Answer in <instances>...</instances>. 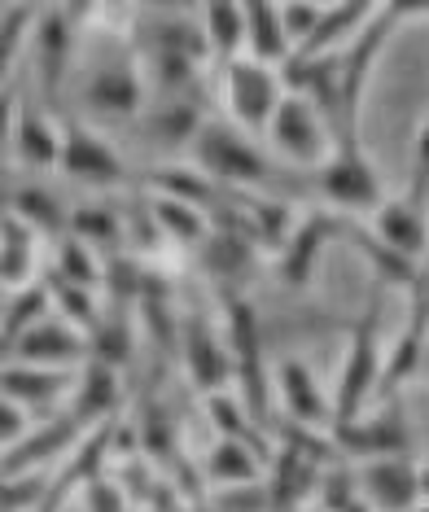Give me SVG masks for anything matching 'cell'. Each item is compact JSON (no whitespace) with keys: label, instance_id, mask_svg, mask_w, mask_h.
I'll return each mask as SVG.
<instances>
[{"label":"cell","instance_id":"obj_1","mask_svg":"<svg viewBox=\"0 0 429 512\" xmlns=\"http://www.w3.org/2000/svg\"><path fill=\"white\" fill-rule=\"evenodd\" d=\"M193 167L215 184L219 193H268L272 189V158L268 149L228 119H206L193 136Z\"/></svg>","mask_w":429,"mask_h":512},{"label":"cell","instance_id":"obj_2","mask_svg":"<svg viewBox=\"0 0 429 512\" xmlns=\"http://www.w3.org/2000/svg\"><path fill=\"white\" fill-rule=\"evenodd\" d=\"M377 324H381V285H373V294H368V307H364V316H359L355 333H351V346H346L338 386L329 390V399H333V425L329 429L351 425L355 416H364L368 407L377 403L381 355H386Z\"/></svg>","mask_w":429,"mask_h":512},{"label":"cell","instance_id":"obj_3","mask_svg":"<svg viewBox=\"0 0 429 512\" xmlns=\"http://www.w3.org/2000/svg\"><path fill=\"white\" fill-rule=\"evenodd\" d=\"M281 97H285V79L276 66H263L254 57H237V62L219 66V101H224V114L237 132L263 136Z\"/></svg>","mask_w":429,"mask_h":512},{"label":"cell","instance_id":"obj_4","mask_svg":"<svg viewBox=\"0 0 429 512\" xmlns=\"http://www.w3.org/2000/svg\"><path fill=\"white\" fill-rule=\"evenodd\" d=\"M263 141H268V154H276L285 167H311V171H320L329 162L333 145H338L329 119L307 97H298V92H285L281 97Z\"/></svg>","mask_w":429,"mask_h":512},{"label":"cell","instance_id":"obj_5","mask_svg":"<svg viewBox=\"0 0 429 512\" xmlns=\"http://www.w3.org/2000/svg\"><path fill=\"white\" fill-rule=\"evenodd\" d=\"M316 184H320V197L329 202L333 215H373L386 193H381V176L368 158V149L351 141V145H333L329 162L316 171Z\"/></svg>","mask_w":429,"mask_h":512},{"label":"cell","instance_id":"obj_6","mask_svg":"<svg viewBox=\"0 0 429 512\" xmlns=\"http://www.w3.org/2000/svg\"><path fill=\"white\" fill-rule=\"evenodd\" d=\"M92 9H40L36 27H31V57H36V71L44 84V97L57 101V92L66 84V71L75 62V44L84 36V22Z\"/></svg>","mask_w":429,"mask_h":512},{"label":"cell","instance_id":"obj_7","mask_svg":"<svg viewBox=\"0 0 429 512\" xmlns=\"http://www.w3.org/2000/svg\"><path fill=\"white\" fill-rule=\"evenodd\" d=\"M333 451H346L355 460H386V456H412V429L403 421V407L386 399L377 407H368L364 416H355L351 425L329 429Z\"/></svg>","mask_w":429,"mask_h":512},{"label":"cell","instance_id":"obj_8","mask_svg":"<svg viewBox=\"0 0 429 512\" xmlns=\"http://www.w3.org/2000/svg\"><path fill=\"white\" fill-rule=\"evenodd\" d=\"M57 171L79 184H92V189H119L127 180L123 154L88 123H62V158H57Z\"/></svg>","mask_w":429,"mask_h":512},{"label":"cell","instance_id":"obj_9","mask_svg":"<svg viewBox=\"0 0 429 512\" xmlns=\"http://www.w3.org/2000/svg\"><path fill=\"white\" fill-rule=\"evenodd\" d=\"M5 359L36 364V368H57V372H79L88 364V333H79L75 324H66L62 316L49 311V316L36 320L14 346H9Z\"/></svg>","mask_w":429,"mask_h":512},{"label":"cell","instance_id":"obj_10","mask_svg":"<svg viewBox=\"0 0 429 512\" xmlns=\"http://www.w3.org/2000/svg\"><path fill=\"white\" fill-rule=\"evenodd\" d=\"M355 486L373 512H412L421 508V464L412 456H386V460H359Z\"/></svg>","mask_w":429,"mask_h":512},{"label":"cell","instance_id":"obj_11","mask_svg":"<svg viewBox=\"0 0 429 512\" xmlns=\"http://www.w3.org/2000/svg\"><path fill=\"white\" fill-rule=\"evenodd\" d=\"M145 92L149 88H145V75H141V66H136V57H119V62H106V66H97V71H88L79 97H84L88 114L123 123L145 110Z\"/></svg>","mask_w":429,"mask_h":512},{"label":"cell","instance_id":"obj_12","mask_svg":"<svg viewBox=\"0 0 429 512\" xmlns=\"http://www.w3.org/2000/svg\"><path fill=\"white\" fill-rule=\"evenodd\" d=\"M342 232H346V219L333 211L303 215L294 224V232L285 237V246L276 250V276H281L289 289L311 285V276H316V267L324 259V246H329L333 237H342Z\"/></svg>","mask_w":429,"mask_h":512},{"label":"cell","instance_id":"obj_13","mask_svg":"<svg viewBox=\"0 0 429 512\" xmlns=\"http://www.w3.org/2000/svg\"><path fill=\"white\" fill-rule=\"evenodd\" d=\"M276 394H281V407H285L289 421H294V429L329 434L333 399H329V390L320 386V377L303 364V359H285V364L276 368Z\"/></svg>","mask_w":429,"mask_h":512},{"label":"cell","instance_id":"obj_14","mask_svg":"<svg viewBox=\"0 0 429 512\" xmlns=\"http://www.w3.org/2000/svg\"><path fill=\"white\" fill-rule=\"evenodd\" d=\"M373 237L394 254H403V259L421 263L429 254V202L412 193L386 197L373 211Z\"/></svg>","mask_w":429,"mask_h":512},{"label":"cell","instance_id":"obj_15","mask_svg":"<svg viewBox=\"0 0 429 512\" xmlns=\"http://www.w3.org/2000/svg\"><path fill=\"white\" fill-rule=\"evenodd\" d=\"M71 381H75V372L18 364V359H5V364H0V390H5L27 416H44V412H53V407H62L66 394H71Z\"/></svg>","mask_w":429,"mask_h":512},{"label":"cell","instance_id":"obj_16","mask_svg":"<svg viewBox=\"0 0 429 512\" xmlns=\"http://www.w3.org/2000/svg\"><path fill=\"white\" fill-rule=\"evenodd\" d=\"M180 351H184V368H189L193 386L202 394H219V390H233V359H228V346L215 329H206V320H189L180 337Z\"/></svg>","mask_w":429,"mask_h":512},{"label":"cell","instance_id":"obj_17","mask_svg":"<svg viewBox=\"0 0 429 512\" xmlns=\"http://www.w3.org/2000/svg\"><path fill=\"white\" fill-rule=\"evenodd\" d=\"M9 154L27 171H57V158H62V123L40 106H22L14 119Z\"/></svg>","mask_w":429,"mask_h":512},{"label":"cell","instance_id":"obj_18","mask_svg":"<svg viewBox=\"0 0 429 512\" xmlns=\"http://www.w3.org/2000/svg\"><path fill=\"white\" fill-rule=\"evenodd\" d=\"M320 456H311V442L307 447H294V442H285L281 451H276V464H272V477L263 486H268V504L272 512H303V499L311 495V486L320 482V469H316Z\"/></svg>","mask_w":429,"mask_h":512},{"label":"cell","instance_id":"obj_19","mask_svg":"<svg viewBox=\"0 0 429 512\" xmlns=\"http://www.w3.org/2000/svg\"><path fill=\"white\" fill-rule=\"evenodd\" d=\"M119 399H123L119 372L106 368V364H97V359H88V364L75 372L71 394H66V403H71V421H75V425L110 421V416L119 412Z\"/></svg>","mask_w":429,"mask_h":512},{"label":"cell","instance_id":"obj_20","mask_svg":"<svg viewBox=\"0 0 429 512\" xmlns=\"http://www.w3.org/2000/svg\"><path fill=\"white\" fill-rule=\"evenodd\" d=\"M36 267H40V237L27 224H18L9 211H0V289L36 285Z\"/></svg>","mask_w":429,"mask_h":512},{"label":"cell","instance_id":"obj_21","mask_svg":"<svg viewBox=\"0 0 429 512\" xmlns=\"http://www.w3.org/2000/svg\"><path fill=\"white\" fill-rule=\"evenodd\" d=\"M241 31H246V53L241 57H254V62L285 71L294 49H289V40H285L281 9L268 5V0H250V5H241Z\"/></svg>","mask_w":429,"mask_h":512},{"label":"cell","instance_id":"obj_22","mask_svg":"<svg viewBox=\"0 0 429 512\" xmlns=\"http://www.w3.org/2000/svg\"><path fill=\"white\" fill-rule=\"evenodd\" d=\"M202 473L215 491L224 486H254L268 477V464H263V451L250 447V442H237V438H215L211 451L202 460Z\"/></svg>","mask_w":429,"mask_h":512},{"label":"cell","instance_id":"obj_23","mask_svg":"<svg viewBox=\"0 0 429 512\" xmlns=\"http://www.w3.org/2000/svg\"><path fill=\"white\" fill-rule=\"evenodd\" d=\"M373 18H377V5H324L316 31H311L307 44L294 57H333V53H342Z\"/></svg>","mask_w":429,"mask_h":512},{"label":"cell","instance_id":"obj_24","mask_svg":"<svg viewBox=\"0 0 429 512\" xmlns=\"http://www.w3.org/2000/svg\"><path fill=\"white\" fill-rule=\"evenodd\" d=\"M197 27H202V44H206V57H215L219 66L237 62L246 53V31H241V5H202L197 9Z\"/></svg>","mask_w":429,"mask_h":512},{"label":"cell","instance_id":"obj_25","mask_svg":"<svg viewBox=\"0 0 429 512\" xmlns=\"http://www.w3.org/2000/svg\"><path fill=\"white\" fill-rule=\"evenodd\" d=\"M9 215L18 219V224H27L36 237H66V206L57 202L53 189H44V184H22V189H14V197H9L5 206Z\"/></svg>","mask_w":429,"mask_h":512},{"label":"cell","instance_id":"obj_26","mask_svg":"<svg viewBox=\"0 0 429 512\" xmlns=\"http://www.w3.org/2000/svg\"><path fill=\"white\" fill-rule=\"evenodd\" d=\"M206 114L184 97H171L167 106H154L145 119V136L154 141L158 149H180V145H193V136L202 132Z\"/></svg>","mask_w":429,"mask_h":512},{"label":"cell","instance_id":"obj_27","mask_svg":"<svg viewBox=\"0 0 429 512\" xmlns=\"http://www.w3.org/2000/svg\"><path fill=\"white\" fill-rule=\"evenodd\" d=\"M66 237L84 241L88 250H114L123 241V219H119V211H110V206L84 202L66 215Z\"/></svg>","mask_w":429,"mask_h":512},{"label":"cell","instance_id":"obj_28","mask_svg":"<svg viewBox=\"0 0 429 512\" xmlns=\"http://www.w3.org/2000/svg\"><path fill=\"white\" fill-rule=\"evenodd\" d=\"M154 224L162 237L180 241V246H202L206 232H211V219H206V211H197V206L189 202H176V197H162L154 193Z\"/></svg>","mask_w":429,"mask_h":512},{"label":"cell","instance_id":"obj_29","mask_svg":"<svg viewBox=\"0 0 429 512\" xmlns=\"http://www.w3.org/2000/svg\"><path fill=\"white\" fill-rule=\"evenodd\" d=\"M36 14H40V9H31V5H0V92L9 88L18 57L31 44Z\"/></svg>","mask_w":429,"mask_h":512},{"label":"cell","instance_id":"obj_30","mask_svg":"<svg viewBox=\"0 0 429 512\" xmlns=\"http://www.w3.org/2000/svg\"><path fill=\"white\" fill-rule=\"evenodd\" d=\"M53 276L66 285H79V289H92V294H97V289L106 285V263H101L97 250H88L84 241L62 237L57 241V272Z\"/></svg>","mask_w":429,"mask_h":512},{"label":"cell","instance_id":"obj_31","mask_svg":"<svg viewBox=\"0 0 429 512\" xmlns=\"http://www.w3.org/2000/svg\"><path fill=\"white\" fill-rule=\"evenodd\" d=\"M316 486H320V512H373L359 495L351 469H329Z\"/></svg>","mask_w":429,"mask_h":512},{"label":"cell","instance_id":"obj_32","mask_svg":"<svg viewBox=\"0 0 429 512\" xmlns=\"http://www.w3.org/2000/svg\"><path fill=\"white\" fill-rule=\"evenodd\" d=\"M211 512H272L268 504V486H224V491L211 495Z\"/></svg>","mask_w":429,"mask_h":512},{"label":"cell","instance_id":"obj_33","mask_svg":"<svg viewBox=\"0 0 429 512\" xmlns=\"http://www.w3.org/2000/svg\"><path fill=\"white\" fill-rule=\"evenodd\" d=\"M281 9V27H285V40H289V49H303L307 36L316 31V22L324 14V5H276Z\"/></svg>","mask_w":429,"mask_h":512},{"label":"cell","instance_id":"obj_34","mask_svg":"<svg viewBox=\"0 0 429 512\" xmlns=\"http://www.w3.org/2000/svg\"><path fill=\"white\" fill-rule=\"evenodd\" d=\"M27 434H31V416L0 390V451H14Z\"/></svg>","mask_w":429,"mask_h":512},{"label":"cell","instance_id":"obj_35","mask_svg":"<svg viewBox=\"0 0 429 512\" xmlns=\"http://www.w3.org/2000/svg\"><path fill=\"white\" fill-rule=\"evenodd\" d=\"M403 193L429 202V119L421 123V132H416V141H412V184Z\"/></svg>","mask_w":429,"mask_h":512},{"label":"cell","instance_id":"obj_36","mask_svg":"<svg viewBox=\"0 0 429 512\" xmlns=\"http://www.w3.org/2000/svg\"><path fill=\"white\" fill-rule=\"evenodd\" d=\"M88 508L92 512H127L123 495H119V486H114V482H92L88 486Z\"/></svg>","mask_w":429,"mask_h":512},{"label":"cell","instance_id":"obj_37","mask_svg":"<svg viewBox=\"0 0 429 512\" xmlns=\"http://www.w3.org/2000/svg\"><path fill=\"white\" fill-rule=\"evenodd\" d=\"M14 119H18V106H14V92H0V154L9 149V141H14Z\"/></svg>","mask_w":429,"mask_h":512},{"label":"cell","instance_id":"obj_38","mask_svg":"<svg viewBox=\"0 0 429 512\" xmlns=\"http://www.w3.org/2000/svg\"><path fill=\"white\" fill-rule=\"evenodd\" d=\"M421 504H429V464H421Z\"/></svg>","mask_w":429,"mask_h":512},{"label":"cell","instance_id":"obj_39","mask_svg":"<svg viewBox=\"0 0 429 512\" xmlns=\"http://www.w3.org/2000/svg\"><path fill=\"white\" fill-rule=\"evenodd\" d=\"M0 307H5V289H0Z\"/></svg>","mask_w":429,"mask_h":512},{"label":"cell","instance_id":"obj_40","mask_svg":"<svg viewBox=\"0 0 429 512\" xmlns=\"http://www.w3.org/2000/svg\"><path fill=\"white\" fill-rule=\"evenodd\" d=\"M0 364H5V351H0Z\"/></svg>","mask_w":429,"mask_h":512},{"label":"cell","instance_id":"obj_41","mask_svg":"<svg viewBox=\"0 0 429 512\" xmlns=\"http://www.w3.org/2000/svg\"><path fill=\"white\" fill-rule=\"evenodd\" d=\"M421 512H429V504H421Z\"/></svg>","mask_w":429,"mask_h":512},{"label":"cell","instance_id":"obj_42","mask_svg":"<svg viewBox=\"0 0 429 512\" xmlns=\"http://www.w3.org/2000/svg\"><path fill=\"white\" fill-rule=\"evenodd\" d=\"M303 512H307V508H303ZM311 512H320V508H311Z\"/></svg>","mask_w":429,"mask_h":512}]
</instances>
